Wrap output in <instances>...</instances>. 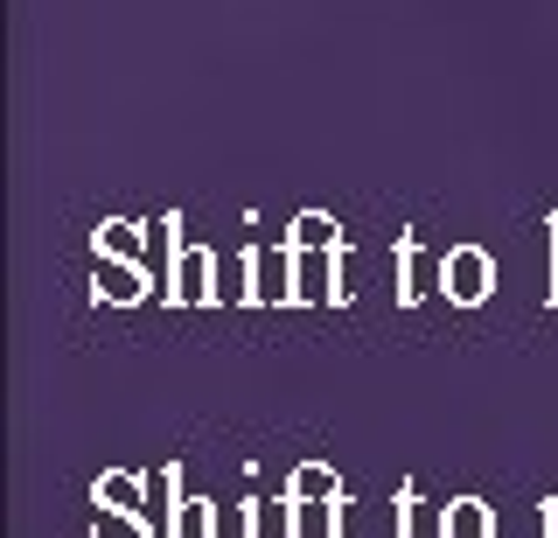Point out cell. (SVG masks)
I'll return each mask as SVG.
<instances>
[{"label": "cell", "instance_id": "6da1fadb", "mask_svg": "<svg viewBox=\"0 0 558 538\" xmlns=\"http://www.w3.org/2000/svg\"><path fill=\"white\" fill-rule=\"evenodd\" d=\"M440 538H496V517H488L482 497H461L440 511Z\"/></svg>", "mask_w": 558, "mask_h": 538}, {"label": "cell", "instance_id": "3957f363", "mask_svg": "<svg viewBox=\"0 0 558 538\" xmlns=\"http://www.w3.org/2000/svg\"><path fill=\"white\" fill-rule=\"evenodd\" d=\"M336 497H342V482L328 468H301L293 476V503H336Z\"/></svg>", "mask_w": 558, "mask_h": 538}, {"label": "cell", "instance_id": "7a4b0ae2", "mask_svg": "<svg viewBox=\"0 0 558 538\" xmlns=\"http://www.w3.org/2000/svg\"><path fill=\"white\" fill-rule=\"evenodd\" d=\"M447 280H453V294H461V301H482V287H488V266H482V252H461L447 266Z\"/></svg>", "mask_w": 558, "mask_h": 538}, {"label": "cell", "instance_id": "5b68a950", "mask_svg": "<svg viewBox=\"0 0 558 538\" xmlns=\"http://www.w3.org/2000/svg\"><path fill=\"white\" fill-rule=\"evenodd\" d=\"M98 503H105V511H140V482L133 476H105L98 482Z\"/></svg>", "mask_w": 558, "mask_h": 538}, {"label": "cell", "instance_id": "8992f818", "mask_svg": "<svg viewBox=\"0 0 558 538\" xmlns=\"http://www.w3.org/2000/svg\"><path fill=\"white\" fill-rule=\"evenodd\" d=\"M398 538H418V497H398Z\"/></svg>", "mask_w": 558, "mask_h": 538}, {"label": "cell", "instance_id": "52a82bcc", "mask_svg": "<svg viewBox=\"0 0 558 538\" xmlns=\"http://www.w3.org/2000/svg\"><path fill=\"white\" fill-rule=\"evenodd\" d=\"M545 538H558V503H545Z\"/></svg>", "mask_w": 558, "mask_h": 538}, {"label": "cell", "instance_id": "277c9868", "mask_svg": "<svg viewBox=\"0 0 558 538\" xmlns=\"http://www.w3.org/2000/svg\"><path fill=\"white\" fill-rule=\"evenodd\" d=\"M92 538H154V531H147V517H140V511H105Z\"/></svg>", "mask_w": 558, "mask_h": 538}]
</instances>
